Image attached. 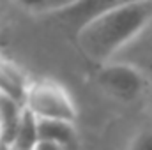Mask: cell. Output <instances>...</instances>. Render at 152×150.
Masks as SVG:
<instances>
[{
  "label": "cell",
  "mask_w": 152,
  "mask_h": 150,
  "mask_svg": "<svg viewBox=\"0 0 152 150\" xmlns=\"http://www.w3.org/2000/svg\"><path fill=\"white\" fill-rule=\"evenodd\" d=\"M152 23V0H131L106 7L76 28V44L87 60L108 62L118 50L140 37Z\"/></svg>",
  "instance_id": "6da1fadb"
},
{
  "label": "cell",
  "mask_w": 152,
  "mask_h": 150,
  "mask_svg": "<svg viewBox=\"0 0 152 150\" xmlns=\"http://www.w3.org/2000/svg\"><path fill=\"white\" fill-rule=\"evenodd\" d=\"M23 106L37 118H62L76 122L78 108L69 90L53 78H41L28 83Z\"/></svg>",
  "instance_id": "7a4b0ae2"
},
{
  "label": "cell",
  "mask_w": 152,
  "mask_h": 150,
  "mask_svg": "<svg viewBox=\"0 0 152 150\" xmlns=\"http://www.w3.org/2000/svg\"><path fill=\"white\" fill-rule=\"evenodd\" d=\"M97 87L110 97L120 103H133L140 99L147 88V76L133 64L103 62L96 71Z\"/></svg>",
  "instance_id": "3957f363"
},
{
  "label": "cell",
  "mask_w": 152,
  "mask_h": 150,
  "mask_svg": "<svg viewBox=\"0 0 152 150\" xmlns=\"http://www.w3.org/2000/svg\"><path fill=\"white\" fill-rule=\"evenodd\" d=\"M76 122L62 118H37V140L34 150H66L76 147Z\"/></svg>",
  "instance_id": "277c9868"
},
{
  "label": "cell",
  "mask_w": 152,
  "mask_h": 150,
  "mask_svg": "<svg viewBox=\"0 0 152 150\" xmlns=\"http://www.w3.org/2000/svg\"><path fill=\"white\" fill-rule=\"evenodd\" d=\"M28 83L30 79L20 69V66L11 62L7 57L0 55V92L23 103Z\"/></svg>",
  "instance_id": "5b68a950"
},
{
  "label": "cell",
  "mask_w": 152,
  "mask_h": 150,
  "mask_svg": "<svg viewBox=\"0 0 152 150\" xmlns=\"http://www.w3.org/2000/svg\"><path fill=\"white\" fill-rule=\"evenodd\" d=\"M23 110V103L16 101L14 97L0 92V127H2V140H0V147L9 149L18 120H20V113Z\"/></svg>",
  "instance_id": "8992f818"
},
{
  "label": "cell",
  "mask_w": 152,
  "mask_h": 150,
  "mask_svg": "<svg viewBox=\"0 0 152 150\" xmlns=\"http://www.w3.org/2000/svg\"><path fill=\"white\" fill-rule=\"evenodd\" d=\"M37 140V117L30 111L28 108L23 106V110L20 113V120L12 136V141L9 145V149L14 150H34Z\"/></svg>",
  "instance_id": "52a82bcc"
},
{
  "label": "cell",
  "mask_w": 152,
  "mask_h": 150,
  "mask_svg": "<svg viewBox=\"0 0 152 150\" xmlns=\"http://www.w3.org/2000/svg\"><path fill=\"white\" fill-rule=\"evenodd\" d=\"M14 2L30 14H55V12H66L80 0H14Z\"/></svg>",
  "instance_id": "ba28073f"
},
{
  "label": "cell",
  "mask_w": 152,
  "mask_h": 150,
  "mask_svg": "<svg viewBox=\"0 0 152 150\" xmlns=\"http://www.w3.org/2000/svg\"><path fill=\"white\" fill-rule=\"evenodd\" d=\"M124 2H131V0H80L76 5H73L71 9H67V16L75 21V23H83L87 18H90L92 14L106 9V7H112L117 4H124Z\"/></svg>",
  "instance_id": "9c48e42d"
},
{
  "label": "cell",
  "mask_w": 152,
  "mask_h": 150,
  "mask_svg": "<svg viewBox=\"0 0 152 150\" xmlns=\"http://www.w3.org/2000/svg\"><path fill=\"white\" fill-rule=\"evenodd\" d=\"M0 140H2V127H0Z\"/></svg>",
  "instance_id": "30bf717a"
}]
</instances>
